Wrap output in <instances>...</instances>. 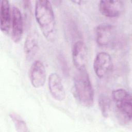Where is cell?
Segmentation results:
<instances>
[{
    "instance_id": "obj_1",
    "label": "cell",
    "mask_w": 132,
    "mask_h": 132,
    "mask_svg": "<svg viewBox=\"0 0 132 132\" xmlns=\"http://www.w3.org/2000/svg\"><path fill=\"white\" fill-rule=\"evenodd\" d=\"M35 16L44 37L50 42L54 41L56 36V24L51 2L47 0L36 1Z\"/></svg>"
},
{
    "instance_id": "obj_2",
    "label": "cell",
    "mask_w": 132,
    "mask_h": 132,
    "mask_svg": "<svg viewBox=\"0 0 132 132\" xmlns=\"http://www.w3.org/2000/svg\"><path fill=\"white\" fill-rule=\"evenodd\" d=\"M73 94L82 106L91 107L94 103V90L86 69L77 70L74 77Z\"/></svg>"
},
{
    "instance_id": "obj_3",
    "label": "cell",
    "mask_w": 132,
    "mask_h": 132,
    "mask_svg": "<svg viewBox=\"0 0 132 132\" xmlns=\"http://www.w3.org/2000/svg\"><path fill=\"white\" fill-rule=\"evenodd\" d=\"M111 96L118 115L125 122L131 121L132 101L130 93L124 89H118L112 92Z\"/></svg>"
},
{
    "instance_id": "obj_4",
    "label": "cell",
    "mask_w": 132,
    "mask_h": 132,
    "mask_svg": "<svg viewBox=\"0 0 132 132\" xmlns=\"http://www.w3.org/2000/svg\"><path fill=\"white\" fill-rule=\"evenodd\" d=\"M95 38L100 46L107 47L113 45L117 39L115 27L109 24L98 25L95 28Z\"/></svg>"
},
{
    "instance_id": "obj_5",
    "label": "cell",
    "mask_w": 132,
    "mask_h": 132,
    "mask_svg": "<svg viewBox=\"0 0 132 132\" xmlns=\"http://www.w3.org/2000/svg\"><path fill=\"white\" fill-rule=\"evenodd\" d=\"M113 67L112 58L108 53L101 52L96 54L93 61V69L98 78L106 77L112 70Z\"/></svg>"
},
{
    "instance_id": "obj_6",
    "label": "cell",
    "mask_w": 132,
    "mask_h": 132,
    "mask_svg": "<svg viewBox=\"0 0 132 132\" xmlns=\"http://www.w3.org/2000/svg\"><path fill=\"white\" fill-rule=\"evenodd\" d=\"M11 36L13 41L18 43L23 34V19L20 10L16 6L11 8Z\"/></svg>"
},
{
    "instance_id": "obj_7",
    "label": "cell",
    "mask_w": 132,
    "mask_h": 132,
    "mask_svg": "<svg viewBox=\"0 0 132 132\" xmlns=\"http://www.w3.org/2000/svg\"><path fill=\"white\" fill-rule=\"evenodd\" d=\"M124 8V4L122 1H101L99 3V9L101 13L107 18L118 17L122 13Z\"/></svg>"
},
{
    "instance_id": "obj_8",
    "label": "cell",
    "mask_w": 132,
    "mask_h": 132,
    "mask_svg": "<svg viewBox=\"0 0 132 132\" xmlns=\"http://www.w3.org/2000/svg\"><path fill=\"white\" fill-rule=\"evenodd\" d=\"M29 78L34 88H39L44 86L46 80V71L41 61L37 60L33 62L29 70Z\"/></svg>"
},
{
    "instance_id": "obj_9",
    "label": "cell",
    "mask_w": 132,
    "mask_h": 132,
    "mask_svg": "<svg viewBox=\"0 0 132 132\" xmlns=\"http://www.w3.org/2000/svg\"><path fill=\"white\" fill-rule=\"evenodd\" d=\"M72 59L74 66L77 70L86 69L87 61V48L82 41H77L72 47Z\"/></svg>"
},
{
    "instance_id": "obj_10",
    "label": "cell",
    "mask_w": 132,
    "mask_h": 132,
    "mask_svg": "<svg viewBox=\"0 0 132 132\" xmlns=\"http://www.w3.org/2000/svg\"><path fill=\"white\" fill-rule=\"evenodd\" d=\"M48 86L53 97L58 101H62L65 97V92L60 76L56 73L50 74L48 78Z\"/></svg>"
},
{
    "instance_id": "obj_11",
    "label": "cell",
    "mask_w": 132,
    "mask_h": 132,
    "mask_svg": "<svg viewBox=\"0 0 132 132\" xmlns=\"http://www.w3.org/2000/svg\"><path fill=\"white\" fill-rule=\"evenodd\" d=\"M1 30L5 34L9 32L11 27V10L9 1L2 0L1 1Z\"/></svg>"
},
{
    "instance_id": "obj_12",
    "label": "cell",
    "mask_w": 132,
    "mask_h": 132,
    "mask_svg": "<svg viewBox=\"0 0 132 132\" xmlns=\"http://www.w3.org/2000/svg\"><path fill=\"white\" fill-rule=\"evenodd\" d=\"M39 50V42L37 37L33 34L27 36L24 45V51L27 60H32L36 55Z\"/></svg>"
},
{
    "instance_id": "obj_13",
    "label": "cell",
    "mask_w": 132,
    "mask_h": 132,
    "mask_svg": "<svg viewBox=\"0 0 132 132\" xmlns=\"http://www.w3.org/2000/svg\"><path fill=\"white\" fill-rule=\"evenodd\" d=\"M9 117L14 123L15 130L18 132H28L29 129L25 121L23 118L14 112H11Z\"/></svg>"
},
{
    "instance_id": "obj_14",
    "label": "cell",
    "mask_w": 132,
    "mask_h": 132,
    "mask_svg": "<svg viewBox=\"0 0 132 132\" xmlns=\"http://www.w3.org/2000/svg\"><path fill=\"white\" fill-rule=\"evenodd\" d=\"M98 105L103 116L107 118L110 110V102L108 97L105 94H101L98 98Z\"/></svg>"
},
{
    "instance_id": "obj_15",
    "label": "cell",
    "mask_w": 132,
    "mask_h": 132,
    "mask_svg": "<svg viewBox=\"0 0 132 132\" xmlns=\"http://www.w3.org/2000/svg\"><path fill=\"white\" fill-rule=\"evenodd\" d=\"M59 61L60 62L61 69L62 70L63 73L65 75L68 74L69 72V69H68V67L64 58L62 56L60 55V56H59Z\"/></svg>"
}]
</instances>
